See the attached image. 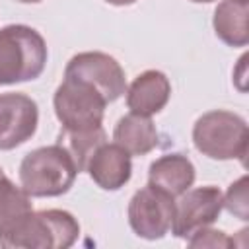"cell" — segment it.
Returning <instances> with one entry per match:
<instances>
[{
	"label": "cell",
	"instance_id": "cell-9",
	"mask_svg": "<svg viewBox=\"0 0 249 249\" xmlns=\"http://www.w3.org/2000/svg\"><path fill=\"white\" fill-rule=\"evenodd\" d=\"M39 124V107L25 93H0V150L27 142Z\"/></svg>",
	"mask_w": 249,
	"mask_h": 249
},
{
	"label": "cell",
	"instance_id": "cell-10",
	"mask_svg": "<svg viewBox=\"0 0 249 249\" xmlns=\"http://www.w3.org/2000/svg\"><path fill=\"white\" fill-rule=\"evenodd\" d=\"M86 171L91 181L103 191H119L130 181L132 161L130 154L124 152L119 144L103 142L89 158Z\"/></svg>",
	"mask_w": 249,
	"mask_h": 249
},
{
	"label": "cell",
	"instance_id": "cell-11",
	"mask_svg": "<svg viewBox=\"0 0 249 249\" xmlns=\"http://www.w3.org/2000/svg\"><path fill=\"white\" fill-rule=\"evenodd\" d=\"M171 95L169 78L160 70H146L138 74L126 89V107L130 113L152 117L160 113Z\"/></svg>",
	"mask_w": 249,
	"mask_h": 249
},
{
	"label": "cell",
	"instance_id": "cell-13",
	"mask_svg": "<svg viewBox=\"0 0 249 249\" xmlns=\"http://www.w3.org/2000/svg\"><path fill=\"white\" fill-rule=\"evenodd\" d=\"M113 140L130 156H146L158 146L160 134L150 117L128 113L117 121Z\"/></svg>",
	"mask_w": 249,
	"mask_h": 249
},
{
	"label": "cell",
	"instance_id": "cell-17",
	"mask_svg": "<svg viewBox=\"0 0 249 249\" xmlns=\"http://www.w3.org/2000/svg\"><path fill=\"white\" fill-rule=\"evenodd\" d=\"M224 206L230 214L237 216L239 220H249V202H247V175L239 177L235 183L230 185L226 196H224Z\"/></svg>",
	"mask_w": 249,
	"mask_h": 249
},
{
	"label": "cell",
	"instance_id": "cell-16",
	"mask_svg": "<svg viewBox=\"0 0 249 249\" xmlns=\"http://www.w3.org/2000/svg\"><path fill=\"white\" fill-rule=\"evenodd\" d=\"M103 142H107V132H105L103 126L82 128V130L60 128V132L56 136V144H60L72 156V160H74V163L78 167V173L80 171H86L91 154Z\"/></svg>",
	"mask_w": 249,
	"mask_h": 249
},
{
	"label": "cell",
	"instance_id": "cell-4",
	"mask_svg": "<svg viewBox=\"0 0 249 249\" xmlns=\"http://www.w3.org/2000/svg\"><path fill=\"white\" fill-rule=\"evenodd\" d=\"M78 235L80 224L70 212L58 208L31 210L0 245L16 249H66L76 243Z\"/></svg>",
	"mask_w": 249,
	"mask_h": 249
},
{
	"label": "cell",
	"instance_id": "cell-5",
	"mask_svg": "<svg viewBox=\"0 0 249 249\" xmlns=\"http://www.w3.org/2000/svg\"><path fill=\"white\" fill-rule=\"evenodd\" d=\"M53 105L54 115L60 121V128L82 130L103 126L107 101L88 82L64 76L62 84L54 91Z\"/></svg>",
	"mask_w": 249,
	"mask_h": 249
},
{
	"label": "cell",
	"instance_id": "cell-3",
	"mask_svg": "<svg viewBox=\"0 0 249 249\" xmlns=\"http://www.w3.org/2000/svg\"><path fill=\"white\" fill-rule=\"evenodd\" d=\"M193 142L195 148L210 160H239L245 163L249 128L237 113L214 109L195 121Z\"/></svg>",
	"mask_w": 249,
	"mask_h": 249
},
{
	"label": "cell",
	"instance_id": "cell-21",
	"mask_svg": "<svg viewBox=\"0 0 249 249\" xmlns=\"http://www.w3.org/2000/svg\"><path fill=\"white\" fill-rule=\"evenodd\" d=\"M191 2H196V4H208V2H214V0H191Z\"/></svg>",
	"mask_w": 249,
	"mask_h": 249
},
{
	"label": "cell",
	"instance_id": "cell-12",
	"mask_svg": "<svg viewBox=\"0 0 249 249\" xmlns=\"http://www.w3.org/2000/svg\"><path fill=\"white\" fill-rule=\"evenodd\" d=\"M195 177L196 171L193 161L179 152L163 154L158 160H154L148 167V183L165 191L173 198L183 195L187 189H191Z\"/></svg>",
	"mask_w": 249,
	"mask_h": 249
},
{
	"label": "cell",
	"instance_id": "cell-15",
	"mask_svg": "<svg viewBox=\"0 0 249 249\" xmlns=\"http://www.w3.org/2000/svg\"><path fill=\"white\" fill-rule=\"evenodd\" d=\"M33 210L31 196L6 175L0 177V243Z\"/></svg>",
	"mask_w": 249,
	"mask_h": 249
},
{
	"label": "cell",
	"instance_id": "cell-22",
	"mask_svg": "<svg viewBox=\"0 0 249 249\" xmlns=\"http://www.w3.org/2000/svg\"><path fill=\"white\" fill-rule=\"evenodd\" d=\"M2 175H6V173H4V169H2V167H0V177H2Z\"/></svg>",
	"mask_w": 249,
	"mask_h": 249
},
{
	"label": "cell",
	"instance_id": "cell-20",
	"mask_svg": "<svg viewBox=\"0 0 249 249\" xmlns=\"http://www.w3.org/2000/svg\"><path fill=\"white\" fill-rule=\"evenodd\" d=\"M18 2H21V4H39L41 0H18Z\"/></svg>",
	"mask_w": 249,
	"mask_h": 249
},
{
	"label": "cell",
	"instance_id": "cell-7",
	"mask_svg": "<svg viewBox=\"0 0 249 249\" xmlns=\"http://www.w3.org/2000/svg\"><path fill=\"white\" fill-rule=\"evenodd\" d=\"M224 208V195L214 185L187 189L175 202V214L171 222V233L181 239H189L195 231L212 226Z\"/></svg>",
	"mask_w": 249,
	"mask_h": 249
},
{
	"label": "cell",
	"instance_id": "cell-1",
	"mask_svg": "<svg viewBox=\"0 0 249 249\" xmlns=\"http://www.w3.org/2000/svg\"><path fill=\"white\" fill-rule=\"evenodd\" d=\"M47 56V43L37 29L23 23L0 27V86L39 78Z\"/></svg>",
	"mask_w": 249,
	"mask_h": 249
},
{
	"label": "cell",
	"instance_id": "cell-6",
	"mask_svg": "<svg viewBox=\"0 0 249 249\" xmlns=\"http://www.w3.org/2000/svg\"><path fill=\"white\" fill-rule=\"evenodd\" d=\"M175 214V198L148 183L138 189L128 202V224L138 237L161 239L169 230Z\"/></svg>",
	"mask_w": 249,
	"mask_h": 249
},
{
	"label": "cell",
	"instance_id": "cell-2",
	"mask_svg": "<svg viewBox=\"0 0 249 249\" xmlns=\"http://www.w3.org/2000/svg\"><path fill=\"white\" fill-rule=\"evenodd\" d=\"M78 175L72 156L60 146H41L23 156L19 183L29 196H60L70 191Z\"/></svg>",
	"mask_w": 249,
	"mask_h": 249
},
{
	"label": "cell",
	"instance_id": "cell-18",
	"mask_svg": "<svg viewBox=\"0 0 249 249\" xmlns=\"http://www.w3.org/2000/svg\"><path fill=\"white\" fill-rule=\"evenodd\" d=\"M187 245L189 247H212V249H218V247H231V245H235V241L231 237H228L224 231L212 230L210 226H206V228L195 231L187 239Z\"/></svg>",
	"mask_w": 249,
	"mask_h": 249
},
{
	"label": "cell",
	"instance_id": "cell-14",
	"mask_svg": "<svg viewBox=\"0 0 249 249\" xmlns=\"http://www.w3.org/2000/svg\"><path fill=\"white\" fill-rule=\"evenodd\" d=\"M249 0H222L212 18L214 33L230 47H245L249 43Z\"/></svg>",
	"mask_w": 249,
	"mask_h": 249
},
{
	"label": "cell",
	"instance_id": "cell-8",
	"mask_svg": "<svg viewBox=\"0 0 249 249\" xmlns=\"http://www.w3.org/2000/svg\"><path fill=\"white\" fill-rule=\"evenodd\" d=\"M64 76L88 82L105 97L107 103L117 101L126 91L124 70L117 58L107 53L86 51L74 54L64 68Z\"/></svg>",
	"mask_w": 249,
	"mask_h": 249
},
{
	"label": "cell",
	"instance_id": "cell-19",
	"mask_svg": "<svg viewBox=\"0 0 249 249\" xmlns=\"http://www.w3.org/2000/svg\"><path fill=\"white\" fill-rule=\"evenodd\" d=\"M107 4H113V6H130L134 4L136 0H105Z\"/></svg>",
	"mask_w": 249,
	"mask_h": 249
}]
</instances>
